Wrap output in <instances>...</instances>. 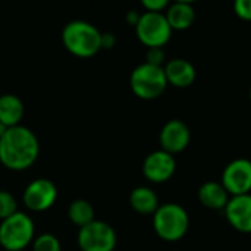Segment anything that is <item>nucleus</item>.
Returning <instances> with one entry per match:
<instances>
[{
	"label": "nucleus",
	"instance_id": "nucleus-1",
	"mask_svg": "<svg viewBox=\"0 0 251 251\" xmlns=\"http://www.w3.org/2000/svg\"><path fill=\"white\" fill-rule=\"evenodd\" d=\"M40 156V141L26 126L9 128L0 138V163L15 172L31 168Z\"/></svg>",
	"mask_w": 251,
	"mask_h": 251
},
{
	"label": "nucleus",
	"instance_id": "nucleus-2",
	"mask_svg": "<svg viewBox=\"0 0 251 251\" xmlns=\"http://www.w3.org/2000/svg\"><path fill=\"white\" fill-rule=\"evenodd\" d=\"M62 43L71 54L88 59L101 50V32L87 21H71L63 26Z\"/></svg>",
	"mask_w": 251,
	"mask_h": 251
},
{
	"label": "nucleus",
	"instance_id": "nucleus-3",
	"mask_svg": "<svg viewBox=\"0 0 251 251\" xmlns=\"http://www.w3.org/2000/svg\"><path fill=\"white\" fill-rule=\"evenodd\" d=\"M190 228V216L178 203H165L153 215V229L156 235L168 243L182 240Z\"/></svg>",
	"mask_w": 251,
	"mask_h": 251
},
{
	"label": "nucleus",
	"instance_id": "nucleus-4",
	"mask_svg": "<svg viewBox=\"0 0 251 251\" xmlns=\"http://www.w3.org/2000/svg\"><path fill=\"white\" fill-rule=\"evenodd\" d=\"M35 238V226L29 215L16 212L0 224V247L4 251H22Z\"/></svg>",
	"mask_w": 251,
	"mask_h": 251
},
{
	"label": "nucleus",
	"instance_id": "nucleus-5",
	"mask_svg": "<svg viewBox=\"0 0 251 251\" xmlns=\"http://www.w3.org/2000/svg\"><path fill=\"white\" fill-rule=\"evenodd\" d=\"M131 91L141 100H156L168 88L163 66L141 63L129 75Z\"/></svg>",
	"mask_w": 251,
	"mask_h": 251
},
{
	"label": "nucleus",
	"instance_id": "nucleus-6",
	"mask_svg": "<svg viewBox=\"0 0 251 251\" xmlns=\"http://www.w3.org/2000/svg\"><path fill=\"white\" fill-rule=\"evenodd\" d=\"M172 32L174 31L168 24L165 13L144 12L141 13V18L135 25L137 38L147 49H154V47L163 49L169 43Z\"/></svg>",
	"mask_w": 251,
	"mask_h": 251
},
{
	"label": "nucleus",
	"instance_id": "nucleus-7",
	"mask_svg": "<svg viewBox=\"0 0 251 251\" xmlns=\"http://www.w3.org/2000/svg\"><path fill=\"white\" fill-rule=\"evenodd\" d=\"M76 243L81 251H113L118 244V235L109 224L93 221L78 231Z\"/></svg>",
	"mask_w": 251,
	"mask_h": 251
},
{
	"label": "nucleus",
	"instance_id": "nucleus-8",
	"mask_svg": "<svg viewBox=\"0 0 251 251\" xmlns=\"http://www.w3.org/2000/svg\"><path fill=\"white\" fill-rule=\"evenodd\" d=\"M221 184L231 197L251 194V160H231L222 172Z\"/></svg>",
	"mask_w": 251,
	"mask_h": 251
},
{
	"label": "nucleus",
	"instance_id": "nucleus-9",
	"mask_svg": "<svg viewBox=\"0 0 251 251\" xmlns=\"http://www.w3.org/2000/svg\"><path fill=\"white\" fill-rule=\"evenodd\" d=\"M57 188L56 185L46 178H38L31 181L22 194L24 204L31 212H46L49 210L57 200Z\"/></svg>",
	"mask_w": 251,
	"mask_h": 251
},
{
	"label": "nucleus",
	"instance_id": "nucleus-10",
	"mask_svg": "<svg viewBox=\"0 0 251 251\" xmlns=\"http://www.w3.org/2000/svg\"><path fill=\"white\" fill-rule=\"evenodd\" d=\"M175 156L163 150H154L149 153L143 162V175L147 181L153 184H163L169 181L175 175Z\"/></svg>",
	"mask_w": 251,
	"mask_h": 251
},
{
	"label": "nucleus",
	"instance_id": "nucleus-11",
	"mask_svg": "<svg viewBox=\"0 0 251 251\" xmlns=\"http://www.w3.org/2000/svg\"><path fill=\"white\" fill-rule=\"evenodd\" d=\"M191 141V131L188 125L179 119L168 121L159 134L160 150L175 156L182 153Z\"/></svg>",
	"mask_w": 251,
	"mask_h": 251
},
{
	"label": "nucleus",
	"instance_id": "nucleus-12",
	"mask_svg": "<svg viewBox=\"0 0 251 251\" xmlns=\"http://www.w3.org/2000/svg\"><path fill=\"white\" fill-rule=\"evenodd\" d=\"M224 212L228 224L235 231L251 234V194L231 197Z\"/></svg>",
	"mask_w": 251,
	"mask_h": 251
},
{
	"label": "nucleus",
	"instance_id": "nucleus-13",
	"mask_svg": "<svg viewBox=\"0 0 251 251\" xmlns=\"http://www.w3.org/2000/svg\"><path fill=\"white\" fill-rule=\"evenodd\" d=\"M165 76L168 81V85L176 87V88H187L191 87L197 78L196 66L182 57H175L166 62L163 66Z\"/></svg>",
	"mask_w": 251,
	"mask_h": 251
},
{
	"label": "nucleus",
	"instance_id": "nucleus-14",
	"mask_svg": "<svg viewBox=\"0 0 251 251\" xmlns=\"http://www.w3.org/2000/svg\"><path fill=\"white\" fill-rule=\"evenodd\" d=\"M165 16L172 31H184L188 29L196 21V9L190 1H175L169 3L165 10Z\"/></svg>",
	"mask_w": 251,
	"mask_h": 251
},
{
	"label": "nucleus",
	"instance_id": "nucleus-15",
	"mask_svg": "<svg viewBox=\"0 0 251 251\" xmlns=\"http://www.w3.org/2000/svg\"><path fill=\"white\" fill-rule=\"evenodd\" d=\"M231 196L226 193L224 185L216 181H207L199 188V201L210 210H224Z\"/></svg>",
	"mask_w": 251,
	"mask_h": 251
},
{
	"label": "nucleus",
	"instance_id": "nucleus-16",
	"mask_svg": "<svg viewBox=\"0 0 251 251\" xmlns=\"http://www.w3.org/2000/svg\"><path fill=\"white\" fill-rule=\"evenodd\" d=\"M25 115L24 101L15 94L0 96V122L7 128L18 126Z\"/></svg>",
	"mask_w": 251,
	"mask_h": 251
},
{
	"label": "nucleus",
	"instance_id": "nucleus-17",
	"mask_svg": "<svg viewBox=\"0 0 251 251\" xmlns=\"http://www.w3.org/2000/svg\"><path fill=\"white\" fill-rule=\"evenodd\" d=\"M129 206L134 212L138 215H154V212L159 209V197L157 194L149 188V187H137L129 194Z\"/></svg>",
	"mask_w": 251,
	"mask_h": 251
},
{
	"label": "nucleus",
	"instance_id": "nucleus-18",
	"mask_svg": "<svg viewBox=\"0 0 251 251\" xmlns=\"http://www.w3.org/2000/svg\"><path fill=\"white\" fill-rule=\"evenodd\" d=\"M68 218L75 226L81 229L96 221V212L90 201L84 199H76L68 207Z\"/></svg>",
	"mask_w": 251,
	"mask_h": 251
},
{
	"label": "nucleus",
	"instance_id": "nucleus-19",
	"mask_svg": "<svg viewBox=\"0 0 251 251\" xmlns=\"http://www.w3.org/2000/svg\"><path fill=\"white\" fill-rule=\"evenodd\" d=\"M31 246H32V251H62L59 238L49 232H44L37 238H34Z\"/></svg>",
	"mask_w": 251,
	"mask_h": 251
},
{
	"label": "nucleus",
	"instance_id": "nucleus-20",
	"mask_svg": "<svg viewBox=\"0 0 251 251\" xmlns=\"http://www.w3.org/2000/svg\"><path fill=\"white\" fill-rule=\"evenodd\" d=\"M18 212V201L9 191L0 190V221H4Z\"/></svg>",
	"mask_w": 251,
	"mask_h": 251
},
{
	"label": "nucleus",
	"instance_id": "nucleus-21",
	"mask_svg": "<svg viewBox=\"0 0 251 251\" xmlns=\"http://www.w3.org/2000/svg\"><path fill=\"white\" fill-rule=\"evenodd\" d=\"M166 59V53L162 47H154V49H147L146 53V63L154 65V66H163Z\"/></svg>",
	"mask_w": 251,
	"mask_h": 251
},
{
	"label": "nucleus",
	"instance_id": "nucleus-22",
	"mask_svg": "<svg viewBox=\"0 0 251 251\" xmlns=\"http://www.w3.org/2000/svg\"><path fill=\"white\" fill-rule=\"evenodd\" d=\"M235 15L243 21H251V0H237L234 3Z\"/></svg>",
	"mask_w": 251,
	"mask_h": 251
},
{
	"label": "nucleus",
	"instance_id": "nucleus-23",
	"mask_svg": "<svg viewBox=\"0 0 251 251\" xmlns=\"http://www.w3.org/2000/svg\"><path fill=\"white\" fill-rule=\"evenodd\" d=\"M141 6L146 9V12H153V13H165V10L169 6L168 0H143Z\"/></svg>",
	"mask_w": 251,
	"mask_h": 251
},
{
	"label": "nucleus",
	"instance_id": "nucleus-24",
	"mask_svg": "<svg viewBox=\"0 0 251 251\" xmlns=\"http://www.w3.org/2000/svg\"><path fill=\"white\" fill-rule=\"evenodd\" d=\"M116 44V35L113 32H101V49L110 50Z\"/></svg>",
	"mask_w": 251,
	"mask_h": 251
},
{
	"label": "nucleus",
	"instance_id": "nucleus-25",
	"mask_svg": "<svg viewBox=\"0 0 251 251\" xmlns=\"http://www.w3.org/2000/svg\"><path fill=\"white\" fill-rule=\"evenodd\" d=\"M140 18H141V13H140L138 10H129V12H126V15H125L126 24L131 25V26H134V28H135V25L138 24Z\"/></svg>",
	"mask_w": 251,
	"mask_h": 251
},
{
	"label": "nucleus",
	"instance_id": "nucleus-26",
	"mask_svg": "<svg viewBox=\"0 0 251 251\" xmlns=\"http://www.w3.org/2000/svg\"><path fill=\"white\" fill-rule=\"evenodd\" d=\"M7 129H9V128H7L6 125H3V124L0 122V138H3V135H4V134L7 132Z\"/></svg>",
	"mask_w": 251,
	"mask_h": 251
},
{
	"label": "nucleus",
	"instance_id": "nucleus-27",
	"mask_svg": "<svg viewBox=\"0 0 251 251\" xmlns=\"http://www.w3.org/2000/svg\"><path fill=\"white\" fill-rule=\"evenodd\" d=\"M249 97H250V101H251V87H250V93H249Z\"/></svg>",
	"mask_w": 251,
	"mask_h": 251
}]
</instances>
